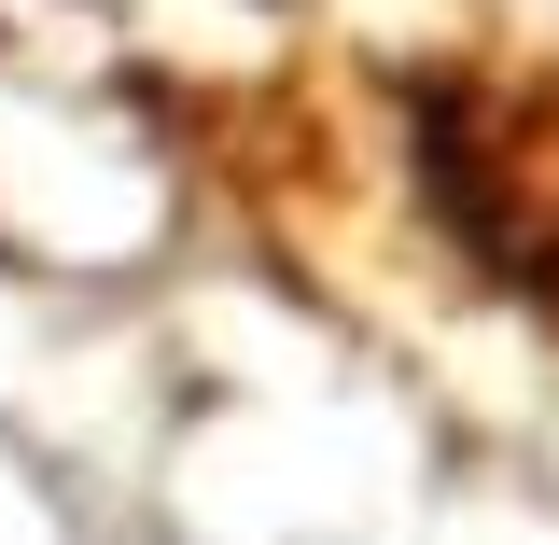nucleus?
Segmentation results:
<instances>
[{"label":"nucleus","instance_id":"obj_1","mask_svg":"<svg viewBox=\"0 0 559 545\" xmlns=\"http://www.w3.org/2000/svg\"><path fill=\"white\" fill-rule=\"evenodd\" d=\"M419 197L476 252L489 280H518L532 308H559V84L532 70H448L419 84Z\"/></svg>","mask_w":559,"mask_h":545}]
</instances>
